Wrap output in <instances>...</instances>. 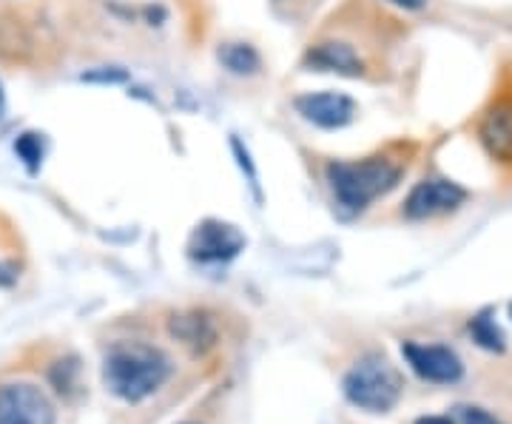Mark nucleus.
<instances>
[{"mask_svg":"<svg viewBox=\"0 0 512 424\" xmlns=\"http://www.w3.org/2000/svg\"><path fill=\"white\" fill-rule=\"evenodd\" d=\"M404 166L407 160L393 151H379L362 160H333L328 166V183L339 205L362 211L399 185Z\"/></svg>","mask_w":512,"mask_h":424,"instance_id":"1","label":"nucleus"},{"mask_svg":"<svg viewBox=\"0 0 512 424\" xmlns=\"http://www.w3.org/2000/svg\"><path fill=\"white\" fill-rule=\"evenodd\" d=\"M171 376V362L151 345H117L103 365L106 388L123 402H143L163 388Z\"/></svg>","mask_w":512,"mask_h":424,"instance_id":"2","label":"nucleus"},{"mask_svg":"<svg viewBox=\"0 0 512 424\" xmlns=\"http://www.w3.org/2000/svg\"><path fill=\"white\" fill-rule=\"evenodd\" d=\"M402 376L384 356H365L345 373L342 390L350 405L367 413H387L402 399Z\"/></svg>","mask_w":512,"mask_h":424,"instance_id":"3","label":"nucleus"},{"mask_svg":"<svg viewBox=\"0 0 512 424\" xmlns=\"http://www.w3.org/2000/svg\"><path fill=\"white\" fill-rule=\"evenodd\" d=\"M0 424H57L55 405L29 382L0 385Z\"/></svg>","mask_w":512,"mask_h":424,"instance_id":"4","label":"nucleus"},{"mask_svg":"<svg viewBox=\"0 0 512 424\" xmlns=\"http://www.w3.org/2000/svg\"><path fill=\"white\" fill-rule=\"evenodd\" d=\"M43 49H49V46H46L43 26L37 20L23 18L15 12L0 15V60L29 66V63L40 60Z\"/></svg>","mask_w":512,"mask_h":424,"instance_id":"5","label":"nucleus"},{"mask_svg":"<svg viewBox=\"0 0 512 424\" xmlns=\"http://www.w3.org/2000/svg\"><path fill=\"white\" fill-rule=\"evenodd\" d=\"M467 197H470L467 188H461L453 180L430 177V180L413 185V191L404 200V214H407V220H433V217L456 211Z\"/></svg>","mask_w":512,"mask_h":424,"instance_id":"6","label":"nucleus"},{"mask_svg":"<svg viewBox=\"0 0 512 424\" xmlns=\"http://www.w3.org/2000/svg\"><path fill=\"white\" fill-rule=\"evenodd\" d=\"M245 248V237L237 225L220 220H205L194 228L188 240V257L197 262H225L234 259Z\"/></svg>","mask_w":512,"mask_h":424,"instance_id":"7","label":"nucleus"},{"mask_svg":"<svg viewBox=\"0 0 512 424\" xmlns=\"http://www.w3.org/2000/svg\"><path fill=\"white\" fill-rule=\"evenodd\" d=\"M407 365L419 373L427 382H439V385H453L464 376V365L456 356V351L444 348V345H416L407 342L402 345Z\"/></svg>","mask_w":512,"mask_h":424,"instance_id":"8","label":"nucleus"},{"mask_svg":"<svg viewBox=\"0 0 512 424\" xmlns=\"http://www.w3.org/2000/svg\"><path fill=\"white\" fill-rule=\"evenodd\" d=\"M478 140L493 160L512 166V94L498 97L493 106L481 114Z\"/></svg>","mask_w":512,"mask_h":424,"instance_id":"9","label":"nucleus"},{"mask_svg":"<svg viewBox=\"0 0 512 424\" xmlns=\"http://www.w3.org/2000/svg\"><path fill=\"white\" fill-rule=\"evenodd\" d=\"M296 111L319 129H342L356 117V103L348 94L339 92H311L293 100Z\"/></svg>","mask_w":512,"mask_h":424,"instance_id":"10","label":"nucleus"},{"mask_svg":"<svg viewBox=\"0 0 512 424\" xmlns=\"http://www.w3.org/2000/svg\"><path fill=\"white\" fill-rule=\"evenodd\" d=\"M305 66H311L316 72L345 74V77H359L365 72L359 52L350 43H339V40H325V43L311 46L305 52Z\"/></svg>","mask_w":512,"mask_h":424,"instance_id":"11","label":"nucleus"},{"mask_svg":"<svg viewBox=\"0 0 512 424\" xmlns=\"http://www.w3.org/2000/svg\"><path fill=\"white\" fill-rule=\"evenodd\" d=\"M171 333L180 336L185 345H191L194 351H205L214 345L217 339V328H214V319L205 314H183L171 322Z\"/></svg>","mask_w":512,"mask_h":424,"instance_id":"12","label":"nucleus"},{"mask_svg":"<svg viewBox=\"0 0 512 424\" xmlns=\"http://www.w3.org/2000/svg\"><path fill=\"white\" fill-rule=\"evenodd\" d=\"M217 57L222 66L234 74H256L262 69V57L251 43H222Z\"/></svg>","mask_w":512,"mask_h":424,"instance_id":"13","label":"nucleus"},{"mask_svg":"<svg viewBox=\"0 0 512 424\" xmlns=\"http://www.w3.org/2000/svg\"><path fill=\"white\" fill-rule=\"evenodd\" d=\"M470 333H473V339H476L481 348H487V351L495 353L504 351V333L495 325V319L490 311H481V314L470 322Z\"/></svg>","mask_w":512,"mask_h":424,"instance_id":"14","label":"nucleus"},{"mask_svg":"<svg viewBox=\"0 0 512 424\" xmlns=\"http://www.w3.org/2000/svg\"><path fill=\"white\" fill-rule=\"evenodd\" d=\"M15 148H18V154L26 160V163H29V166L32 168L37 166V160H40V143H37L35 134H23Z\"/></svg>","mask_w":512,"mask_h":424,"instance_id":"15","label":"nucleus"},{"mask_svg":"<svg viewBox=\"0 0 512 424\" xmlns=\"http://www.w3.org/2000/svg\"><path fill=\"white\" fill-rule=\"evenodd\" d=\"M461 416H464V424H501L493 413H487L481 407H464Z\"/></svg>","mask_w":512,"mask_h":424,"instance_id":"16","label":"nucleus"},{"mask_svg":"<svg viewBox=\"0 0 512 424\" xmlns=\"http://www.w3.org/2000/svg\"><path fill=\"white\" fill-rule=\"evenodd\" d=\"M416 424H453L450 416H421Z\"/></svg>","mask_w":512,"mask_h":424,"instance_id":"17","label":"nucleus"},{"mask_svg":"<svg viewBox=\"0 0 512 424\" xmlns=\"http://www.w3.org/2000/svg\"><path fill=\"white\" fill-rule=\"evenodd\" d=\"M396 6H404V9H421L424 6V0H393Z\"/></svg>","mask_w":512,"mask_h":424,"instance_id":"18","label":"nucleus"},{"mask_svg":"<svg viewBox=\"0 0 512 424\" xmlns=\"http://www.w3.org/2000/svg\"><path fill=\"white\" fill-rule=\"evenodd\" d=\"M3 109H6V97H3V86H0V117H3Z\"/></svg>","mask_w":512,"mask_h":424,"instance_id":"19","label":"nucleus"},{"mask_svg":"<svg viewBox=\"0 0 512 424\" xmlns=\"http://www.w3.org/2000/svg\"><path fill=\"white\" fill-rule=\"evenodd\" d=\"M510 314H512V305H510Z\"/></svg>","mask_w":512,"mask_h":424,"instance_id":"20","label":"nucleus"}]
</instances>
